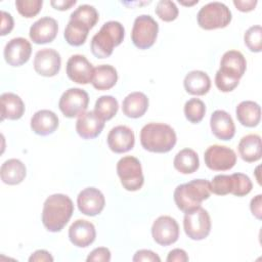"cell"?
<instances>
[{
	"label": "cell",
	"instance_id": "6da1fadb",
	"mask_svg": "<svg viewBox=\"0 0 262 262\" xmlns=\"http://www.w3.org/2000/svg\"><path fill=\"white\" fill-rule=\"evenodd\" d=\"M73 212V201L67 194H51L43 205L42 223L48 231L58 232L70 221Z\"/></svg>",
	"mask_w": 262,
	"mask_h": 262
},
{
	"label": "cell",
	"instance_id": "7a4b0ae2",
	"mask_svg": "<svg viewBox=\"0 0 262 262\" xmlns=\"http://www.w3.org/2000/svg\"><path fill=\"white\" fill-rule=\"evenodd\" d=\"M176 141L174 129L164 123H148L140 131L142 147L151 152H168L174 147Z\"/></svg>",
	"mask_w": 262,
	"mask_h": 262
},
{
	"label": "cell",
	"instance_id": "3957f363",
	"mask_svg": "<svg viewBox=\"0 0 262 262\" xmlns=\"http://www.w3.org/2000/svg\"><path fill=\"white\" fill-rule=\"evenodd\" d=\"M211 194L210 182L206 179H194L178 185L174 190V202L179 210L186 213L201 206Z\"/></svg>",
	"mask_w": 262,
	"mask_h": 262
},
{
	"label": "cell",
	"instance_id": "277c9868",
	"mask_svg": "<svg viewBox=\"0 0 262 262\" xmlns=\"http://www.w3.org/2000/svg\"><path fill=\"white\" fill-rule=\"evenodd\" d=\"M125 36L123 25L116 20H110L102 25L100 30L92 37L90 48L97 58L108 57L114 47L120 45Z\"/></svg>",
	"mask_w": 262,
	"mask_h": 262
},
{
	"label": "cell",
	"instance_id": "5b68a950",
	"mask_svg": "<svg viewBox=\"0 0 262 262\" xmlns=\"http://www.w3.org/2000/svg\"><path fill=\"white\" fill-rule=\"evenodd\" d=\"M232 15L229 8L221 2H210L204 5L198 12L199 26L204 30L225 28L231 21Z\"/></svg>",
	"mask_w": 262,
	"mask_h": 262
},
{
	"label": "cell",
	"instance_id": "8992f818",
	"mask_svg": "<svg viewBox=\"0 0 262 262\" xmlns=\"http://www.w3.org/2000/svg\"><path fill=\"white\" fill-rule=\"evenodd\" d=\"M117 173L126 190L136 191L142 187L144 177L141 164L137 158L127 156L120 159L117 163Z\"/></svg>",
	"mask_w": 262,
	"mask_h": 262
},
{
	"label": "cell",
	"instance_id": "52a82bcc",
	"mask_svg": "<svg viewBox=\"0 0 262 262\" xmlns=\"http://www.w3.org/2000/svg\"><path fill=\"white\" fill-rule=\"evenodd\" d=\"M159 25L148 14H141L134 20L131 38L133 44L139 49L151 47L158 37Z\"/></svg>",
	"mask_w": 262,
	"mask_h": 262
},
{
	"label": "cell",
	"instance_id": "ba28073f",
	"mask_svg": "<svg viewBox=\"0 0 262 262\" xmlns=\"http://www.w3.org/2000/svg\"><path fill=\"white\" fill-rule=\"evenodd\" d=\"M183 227L189 238L193 241L204 239L211 231V218L209 213L201 206L186 212L183 219Z\"/></svg>",
	"mask_w": 262,
	"mask_h": 262
},
{
	"label": "cell",
	"instance_id": "9c48e42d",
	"mask_svg": "<svg viewBox=\"0 0 262 262\" xmlns=\"http://www.w3.org/2000/svg\"><path fill=\"white\" fill-rule=\"evenodd\" d=\"M89 104L88 93L81 88H70L59 98L58 107L67 118H75L85 113Z\"/></svg>",
	"mask_w": 262,
	"mask_h": 262
},
{
	"label": "cell",
	"instance_id": "30bf717a",
	"mask_svg": "<svg viewBox=\"0 0 262 262\" xmlns=\"http://www.w3.org/2000/svg\"><path fill=\"white\" fill-rule=\"evenodd\" d=\"M204 160L209 169L213 171H226L235 165L236 155L233 149L227 146L214 144L206 149Z\"/></svg>",
	"mask_w": 262,
	"mask_h": 262
},
{
	"label": "cell",
	"instance_id": "8fae6325",
	"mask_svg": "<svg viewBox=\"0 0 262 262\" xmlns=\"http://www.w3.org/2000/svg\"><path fill=\"white\" fill-rule=\"evenodd\" d=\"M151 235L157 244L170 246L179 237V225L171 216H160L152 223Z\"/></svg>",
	"mask_w": 262,
	"mask_h": 262
},
{
	"label": "cell",
	"instance_id": "7c38bea8",
	"mask_svg": "<svg viewBox=\"0 0 262 262\" xmlns=\"http://www.w3.org/2000/svg\"><path fill=\"white\" fill-rule=\"evenodd\" d=\"M93 73L92 63L84 55H72L67 61V75L75 83L88 84L92 82Z\"/></svg>",
	"mask_w": 262,
	"mask_h": 262
},
{
	"label": "cell",
	"instance_id": "4fadbf2b",
	"mask_svg": "<svg viewBox=\"0 0 262 262\" xmlns=\"http://www.w3.org/2000/svg\"><path fill=\"white\" fill-rule=\"evenodd\" d=\"M61 66L59 53L51 48H44L36 52L34 57L35 71L44 77H53L58 74Z\"/></svg>",
	"mask_w": 262,
	"mask_h": 262
},
{
	"label": "cell",
	"instance_id": "5bb4252c",
	"mask_svg": "<svg viewBox=\"0 0 262 262\" xmlns=\"http://www.w3.org/2000/svg\"><path fill=\"white\" fill-rule=\"evenodd\" d=\"M31 53V43L23 37L11 39L4 47V58L11 67H19L26 63L29 60Z\"/></svg>",
	"mask_w": 262,
	"mask_h": 262
},
{
	"label": "cell",
	"instance_id": "9a60e30c",
	"mask_svg": "<svg viewBox=\"0 0 262 262\" xmlns=\"http://www.w3.org/2000/svg\"><path fill=\"white\" fill-rule=\"evenodd\" d=\"M77 205L82 214L95 216L103 210L105 199L99 189L95 187H87L78 194Z\"/></svg>",
	"mask_w": 262,
	"mask_h": 262
},
{
	"label": "cell",
	"instance_id": "2e32d148",
	"mask_svg": "<svg viewBox=\"0 0 262 262\" xmlns=\"http://www.w3.org/2000/svg\"><path fill=\"white\" fill-rule=\"evenodd\" d=\"M247 69V61L242 52L237 50L226 51L220 61L218 72L230 79L239 81Z\"/></svg>",
	"mask_w": 262,
	"mask_h": 262
},
{
	"label": "cell",
	"instance_id": "e0dca14e",
	"mask_svg": "<svg viewBox=\"0 0 262 262\" xmlns=\"http://www.w3.org/2000/svg\"><path fill=\"white\" fill-rule=\"evenodd\" d=\"M107 145L116 154H123L131 150L135 143L133 131L125 126L119 125L114 127L107 134Z\"/></svg>",
	"mask_w": 262,
	"mask_h": 262
},
{
	"label": "cell",
	"instance_id": "ac0fdd59",
	"mask_svg": "<svg viewBox=\"0 0 262 262\" xmlns=\"http://www.w3.org/2000/svg\"><path fill=\"white\" fill-rule=\"evenodd\" d=\"M58 32L57 21L50 17L44 16L36 20L30 28V38L36 44H45L52 42Z\"/></svg>",
	"mask_w": 262,
	"mask_h": 262
},
{
	"label": "cell",
	"instance_id": "d6986e66",
	"mask_svg": "<svg viewBox=\"0 0 262 262\" xmlns=\"http://www.w3.org/2000/svg\"><path fill=\"white\" fill-rule=\"evenodd\" d=\"M96 237L94 225L84 219H78L69 228V238L71 243L79 248L90 246Z\"/></svg>",
	"mask_w": 262,
	"mask_h": 262
},
{
	"label": "cell",
	"instance_id": "ffe728a7",
	"mask_svg": "<svg viewBox=\"0 0 262 262\" xmlns=\"http://www.w3.org/2000/svg\"><path fill=\"white\" fill-rule=\"evenodd\" d=\"M104 127V120L94 111L85 112L79 116L76 122V131L84 139H93L97 137Z\"/></svg>",
	"mask_w": 262,
	"mask_h": 262
},
{
	"label": "cell",
	"instance_id": "44dd1931",
	"mask_svg": "<svg viewBox=\"0 0 262 262\" xmlns=\"http://www.w3.org/2000/svg\"><path fill=\"white\" fill-rule=\"evenodd\" d=\"M212 133L220 140H230L235 134V126L231 116L222 110L215 111L210 118Z\"/></svg>",
	"mask_w": 262,
	"mask_h": 262
},
{
	"label": "cell",
	"instance_id": "7402d4cb",
	"mask_svg": "<svg viewBox=\"0 0 262 262\" xmlns=\"http://www.w3.org/2000/svg\"><path fill=\"white\" fill-rule=\"evenodd\" d=\"M58 117L49 110L36 112L31 119V129L38 135L46 136L52 134L58 128Z\"/></svg>",
	"mask_w": 262,
	"mask_h": 262
},
{
	"label": "cell",
	"instance_id": "603a6c76",
	"mask_svg": "<svg viewBox=\"0 0 262 262\" xmlns=\"http://www.w3.org/2000/svg\"><path fill=\"white\" fill-rule=\"evenodd\" d=\"M148 108L147 96L139 91L128 94L122 103L123 114L129 118L137 119L142 117Z\"/></svg>",
	"mask_w": 262,
	"mask_h": 262
},
{
	"label": "cell",
	"instance_id": "cb8c5ba5",
	"mask_svg": "<svg viewBox=\"0 0 262 262\" xmlns=\"http://www.w3.org/2000/svg\"><path fill=\"white\" fill-rule=\"evenodd\" d=\"M1 101V120H18L25 113V103L23 99L12 92H5L0 96Z\"/></svg>",
	"mask_w": 262,
	"mask_h": 262
},
{
	"label": "cell",
	"instance_id": "d4e9b609",
	"mask_svg": "<svg viewBox=\"0 0 262 262\" xmlns=\"http://www.w3.org/2000/svg\"><path fill=\"white\" fill-rule=\"evenodd\" d=\"M27 175L25 164L17 159L5 161L0 168L1 180L8 185L19 184Z\"/></svg>",
	"mask_w": 262,
	"mask_h": 262
},
{
	"label": "cell",
	"instance_id": "484cf974",
	"mask_svg": "<svg viewBox=\"0 0 262 262\" xmlns=\"http://www.w3.org/2000/svg\"><path fill=\"white\" fill-rule=\"evenodd\" d=\"M183 85L186 92L191 95H205L211 88V80L203 71H191L186 74Z\"/></svg>",
	"mask_w": 262,
	"mask_h": 262
},
{
	"label": "cell",
	"instance_id": "4316f807",
	"mask_svg": "<svg viewBox=\"0 0 262 262\" xmlns=\"http://www.w3.org/2000/svg\"><path fill=\"white\" fill-rule=\"evenodd\" d=\"M235 115L243 126L256 127L261 120V107L255 101L245 100L237 104Z\"/></svg>",
	"mask_w": 262,
	"mask_h": 262
},
{
	"label": "cell",
	"instance_id": "83f0119b",
	"mask_svg": "<svg viewBox=\"0 0 262 262\" xmlns=\"http://www.w3.org/2000/svg\"><path fill=\"white\" fill-rule=\"evenodd\" d=\"M237 148L245 162H256L261 159V137L257 134H248L242 137Z\"/></svg>",
	"mask_w": 262,
	"mask_h": 262
},
{
	"label": "cell",
	"instance_id": "f1b7e54d",
	"mask_svg": "<svg viewBox=\"0 0 262 262\" xmlns=\"http://www.w3.org/2000/svg\"><path fill=\"white\" fill-rule=\"evenodd\" d=\"M118 81L117 70L111 64H100L94 68L92 85L97 90H108Z\"/></svg>",
	"mask_w": 262,
	"mask_h": 262
},
{
	"label": "cell",
	"instance_id": "f546056e",
	"mask_svg": "<svg viewBox=\"0 0 262 262\" xmlns=\"http://www.w3.org/2000/svg\"><path fill=\"white\" fill-rule=\"evenodd\" d=\"M174 168L182 174H191L200 167L198 154L191 148H183L178 151L173 161Z\"/></svg>",
	"mask_w": 262,
	"mask_h": 262
},
{
	"label": "cell",
	"instance_id": "4dcf8cb0",
	"mask_svg": "<svg viewBox=\"0 0 262 262\" xmlns=\"http://www.w3.org/2000/svg\"><path fill=\"white\" fill-rule=\"evenodd\" d=\"M89 30L90 29L87 26H85L84 24L74 20V19H70V21L68 23V25L64 29L63 36H64L66 41L70 45L80 46L85 43Z\"/></svg>",
	"mask_w": 262,
	"mask_h": 262
},
{
	"label": "cell",
	"instance_id": "1f68e13d",
	"mask_svg": "<svg viewBox=\"0 0 262 262\" xmlns=\"http://www.w3.org/2000/svg\"><path fill=\"white\" fill-rule=\"evenodd\" d=\"M119 110L118 100L112 95L100 96L94 105V112L104 121L114 118Z\"/></svg>",
	"mask_w": 262,
	"mask_h": 262
},
{
	"label": "cell",
	"instance_id": "d6a6232c",
	"mask_svg": "<svg viewBox=\"0 0 262 262\" xmlns=\"http://www.w3.org/2000/svg\"><path fill=\"white\" fill-rule=\"evenodd\" d=\"M98 18L99 16H98L97 10L92 5H88V4L80 5L70 15V19L80 21L85 26H87L90 30L96 25V23L98 21Z\"/></svg>",
	"mask_w": 262,
	"mask_h": 262
},
{
	"label": "cell",
	"instance_id": "836d02e7",
	"mask_svg": "<svg viewBox=\"0 0 262 262\" xmlns=\"http://www.w3.org/2000/svg\"><path fill=\"white\" fill-rule=\"evenodd\" d=\"M206 114V105L199 98H191L187 100L184 104V115L185 118L193 123H200Z\"/></svg>",
	"mask_w": 262,
	"mask_h": 262
},
{
	"label": "cell",
	"instance_id": "e575fe53",
	"mask_svg": "<svg viewBox=\"0 0 262 262\" xmlns=\"http://www.w3.org/2000/svg\"><path fill=\"white\" fill-rule=\"evenodd\" d=\"M244 41L246 46L252 52H260L262 50V29L261 26L250 27L245 35Z\"/></svg>",
	"mask_w": 262,
	"mask_h": 262
},
{
	"label": "cell",
	"instance_id": "d590c367",
	"mask_svg": "<svg viewBox=\"0 0 262 262\" xmlns=\"http://www.w3.org/2000/svg\"><path fill=\"white\" fill-rule=\"evenodd\" d=\"M232 190L231 193L236 196H244L250 193L253 188V183L249 176L243 173L231 174Z\"/></svg>",
	"mask_w": 262,
	"mask_h": 262
},
{
	"label": "cell",
	"instance_id": "8d00e7d4",
	"mask_svg": "<svg viewBox=\"0 0 262 262\" xmlns=\"http://www.w3.org/2000/svg\"><path fill=\"white\" fill-rule=\"evenodd\" d=\"M211 192L217 195H225L231 193L232 190V178L231 175H216L210 182Z\"/></svg>",
	"mask_w": 262,
	"mask_h": 262
},
{
	"label": "cell",
	"instance_id": "74e56055",
	"mask_svg": "<svg viewBox=\"0 0 262 262\" xmlns=\"http://www.w3.org/2000/svg\"><path fill=\"white\" fill-rule=\"evenodd\" d=\"M157 15L164 21H172L178 16V8L173 1L161 0L156 6Z\"/></svg>",
	"mask_w": 262,
	"mask_h": 262
},
{
	"label": "cell",
	"instance_id": "f35d334b",
	"mask_svg": "<svg viewBox=\"0 0 262 262\" xmlns=\"http://www.w3.org/2000/svg\"><path fill=\"white\" fill-rule=\"evenodd\" d=\"M43 5L42 0H16L15 6L19 14L25 17H34L37 15Z\"/></svg>",
	"mask_w": 262,
	"mask_h": 262
},
{
	"label": "cell",
	"instance_id": "ab89813d",
	"mask_svg": "<svg viewBox=\"0 0 262 262\" xmlns=\"http://www.w3.org/2000/svg\"><path fill=\"white\" fill-rule=\"evenodd\" d=\"M111 260V251L107 248L99 247L94 249L87 257V262H108Z\"/></svg>",
	"mask_w": 262,
	"mask_h": 262
},
{
	"label": "cell",
	"instance_id": "60d3db41",
	"mask_svg": "<svg viewBox=\"0 0 262 262\" xmlns=\"http://www.w3.org/2000/svg\"><path fill=\"white\" fill-rule=\"evenodd\" d=\"M134 262H140V261H144V262H160L161 258L154 253L150 250H139L135 253L133 259Z\"/></svg>",
	"mask_w": 262,
	"mask_h": 262
},
{
	"label": "cell",
	"instance_id": "b9f144b4",
	"mask_svg": "<svg viewBox=\"0 0 262 262\" xmlns=\"http://www.w3.org/2000/svg\"><path fill=\"white\" fill-rule=\"evenodd\" d=\"M13 29V18L10 13L1 11V36H5Z\"/></svg>",
	"mask_w": 262,
	"mask_h": 262
},
{
	"label": "cell",
	"instance_id": "7bdbcfd3",
	"mask_svg": "<svg viewBox=\"0 0 262 262\" xmlns=\"http://www.w3.org/2000/svg\"><path fill=\"white\" fill-rule=\"evenodd\" d=\"M167 261L168 262H186L188 261V256L184 250L174 249L169 252Z\"/></svg>",
	"mask_w": 262,
	"mask_h": 262
},
{
	"label": "cell",
	"instance_id": "ee69618b",
	"mask_svg": "<svg viewBox=\"0 0 262 262\" xmlns=\"http://www.w3.org/2000/svg\"><path fill=\"white\" fill-rule=\"evenodd\" d=\"M250 209H251L252 214L257 219L260 220L262 217V195L261 194H257L255 198H253L251 200Z\"/></svg>",
	"mask_w": 262,
	"mask_h": 262
},
{
	"label": "cell",
	"instance_id": "f6af8a7d",
	"mask_svg": "<svg viewBox=\"0 0 262 262\" xmlns=\"http://www.w3.org/2000/svg\"><path fill=\"white\" fill-rule=\"evenodd\" d=\"M30 262H52L53 261V257L50 255L49 252H47L46 250H37L35 251L29 258Z\"/></svg>",
	"mask_w": 262,
	"mask_h": 262
},
{
	"label": "cell",
	"instance_id": "bcb514c9",
	"mask_svg": "<svg viewBox=\"0 0 262 262\" xmlns=\"http://www.w3.org/2000/svg\"><path fill=\"white\" fill-rule=\"evenodd\" d=\"M233 4L239 11L248 12L255 8L257 5V0H234Z\"/></svg>",
	"mask_w": 262,
	"mask_h": 262
},
{
	"label": "cell",
	"instance_id": "7dc6e473",
	"mask_svg": "<svg viewBox=\"0 0 262 262\" xmlns=\"http://www.w3.org/2000/svg\"><path fill=\"white\" fill-rule=\"evenodd\" d=\"M76 0H52L50 4L57 10H68L76 4Z\"/></svg>",
	"mask_w": 262,
	"mask_h": 262
},
{
	"label": "cell",
	"instance_id": "c3c4849f",
	"mask_svg": "<svg viewBox=\"0 0 262 262\" xmlns=\"http://www.w3.org/2000/svg\"><path fill=\"white\" fill-rule=\"evenodd\" d=\"M180 2V4H182V5H193V4H195V3H198L199 1L198 0H194V1H192V2H184V1H179Z\"/></svg>",
	"mask_w": 262,
	"mask_h": 262
}]
</instances>
